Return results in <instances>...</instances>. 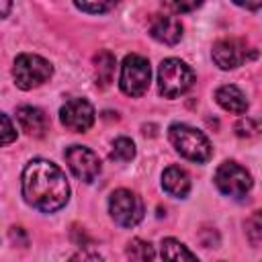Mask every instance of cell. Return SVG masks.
<instances>
[{"mask_svg":"<svg viewBox=\"0 0 262 262\" xmlns=\"http://www.w3.org/2000/svg\"><path fill=\"white\" fill-rule=\"evenodd\" d=\"M23 196L43 213L59 211L70 199V186L59 166L49 160H33L23 170Z\"/></svg>","mask_w":262,"mask_h":262,"instance_id":"1","label":"cell"},{"mask_svg":"<svg viewBox=\"0 0 262 262\" xmlns=\"http://www.w3.org/2000/svg\"><path fill=\"white\" fill-rule=\"evenodd\" d=\"M168 135H170L174 149L182 158L196 162V164H203L211 158V143L199 129L184 125V123H174V125H170Z\"/></svg>","mask_w":262,"mask_h":262,"instance_id":"2","label":"cell"},{"mask_svg":"<svg viewBox=\"0 0 262 262\" xmlns=\"http://www.w3.org/2000/svg\"><path fill=\"white\" fill-rule=\"evenodd\" d=\"M194 82L192 70L176 57H168L158 68V90L164 98H176L184 94Z\"/></svg>","mask_w":262,"mask_h":262,"instance_id":"3","label":"cell"},{"mask_svg":"<svg viewBox=\"0 0 262 262\" xmlns=\"http://www.w3.org/2000/svg\"><path fill=\"white\" fill-rule=\"evenodd\" d=\"M51 72H53L51 63L45 57L35 55V53L18 55L12 66V76L20 90H31V88L41 86L43 82L51 78Z\"/></svg>","mask_w":262,"mask_h":262,"instance_id":"4","label":"cell"},{"mask_svg":"<svg viewBox=\"0 0 262 262\" xmlns=\"http://www.w3.org/2000/svg\"><path fill=\"white\" fill-rule=\"evenodd\" d=\"M151 82V68L149 61L137 53H131L123 59L119 86L127 96H141L147 92Z\"/></svg>","mask_w":262,"mask_h":262,"instance_id":"5","label":"cell"},{"mask_svg":"<svg viewBox=\"0 0 262 262\" xmlns=\"http://www.w3.org/2000/svg\"><path fill=\"white\" fill-rule=\"evenodd\" d=\"M108 213L117 225L133 227L143 219V201L135 192L119 188L108 199Z\"/></svg>","mask_w":262,"mask_h":262,"instance_id":"6","label":"cell"},{"mask_svg":"<svg viewBox=\"0 0 262 262\" xmlns=\"http://www.w3.org/2000/svg\"><path fill=\"white\" fill-rule=\"evenodd\" d=\"M215 186L219 192L239 199L252 188V176L237 162H223L215 172Z\"/></svg>","mask_w":262,"mask_h":262,"instance_id":"7","label":"cell"},{"mask_svg":"<svg viewBox=\"0 0 262 262\" xmlns=\"http://www.w3.org/2000/svg\"><path fill=\"white\" fill-rule=\"evenodd\" d=\"M66 162L72 170V174L82 182H92L100 174V160L98 156L84 147V145H72L66 149Z\"/></svg>","mask_w":262,"mask_h":262,"instance_id":"8","label":"cell"},{"mask_svg":"<svg viewBox=\"0 0 262 262\" xmlns=\"http://www.w3.org/2000/svg\"><path fill=\"white\" fill-rule=\"evenodd\" d=\"M250 47L244 39H235V37H225L219 39L213 45V61L221 68V70H233L237 66H242L248 57H250Z\"/></svg>","mask_w":262,"mask_h":262,"instance_id":"9","label":"cell"},{"mask_svg":"<svg viewBox=\"0 0 262 262\" xmlns=\"http://www.w3.org/2000/svg\"><path fill=\"white\" fill-rule=\"evenodd\" d=\"M59 119L66 129L74 133H84L94 123V106L86 98H72L59 108Z\"/></svg>","mask_w":262,"mask_h":262,"instance_id":"10","label":"cell"},{"mask_svg":"<svg viewBox=\"0 0 262 262\" xmlns=\"http://www.w3.org/2000/svg\"><path fill=\"white\" fill-rule=\"evenodd\" d=\"M149 35L166 45H174L182 39V25L174 14H154L149 20Z\"/></svg>","mask_w":262,"mask_h":262,"instance_id":"11","label":"cell"},{"mask_svg":"<svg viewBox=\"0 0 262 262\" xmlns=\"http://www.w3.org/2000/svg\"><path fill=\"white\" fill-rule=\"evenodd\" d=\"M16 121L20 129L31 137H43L49 129L47 115L37 106H18L16 108Z\"/></svg>","mask_w":262,"mask_h":262,"instance_id":"12","label":"cell"},{"mask_svg":"<svg viewBox=\"0 0 262 262\" xmlns=\"http://www.w3.org/2000/svg\"><path fill=\"white\" fill-rule=\"evenodd\" d=\"M215 100H217V104L221 108H225L229 113H235V115H242V113L248 111V98H246V94L237 86H233V84H225V86L217 88Z\"/></svg>","mask_w":262,"mask_h":262,"instance_id":"13","label":"cell"},{"mask_svg":"<svg viewBox=\"0 0 262 262\" xmlns=\"http://www.w3.org/2000/svg\"><path fill=\"white\" fill-rule=\"evenodd\" d=\"M162 186L168 194H172L176 199H184L190 192V178L182 168L170 166L162 174Z\"/></svg>","mask_w":262,"mask_h":262,"instance_id":"14","label":"cell"},{"mask_svg":"<svg viewBox=\"0 0 262 262\" xmlns=\"http://www.w3.org/2000/svg\"><path fill=\"white\" fill-rule=\"evenodd\" d=\"M162 260L164 262H199L196 256L174 237H166L162 242Z\"/></svg>","mask_w":262,"mask_h":262,"instance_id":"15","label":"cell"},{"mask_svg":"<svg viewBox=\"0 0 262 262\" xmlns=\"http://www.w3.org/2000/svg\"><path fill=\"white\" fill-rule=\"evenodd\" d=\"M94 72H96V84L108 86L115 74V55L111 51H100L94 57Z\"/></svg>","mask_w":262,"mask_h":262,"instance_id":"16","label":"cell"},{"mask_svg":"<svg viewBox=\"0 0 262 262\" xmlns=\"http://www.w3.org/2000/svg\"><path fill=\"white\" fill-rule=\"evenodd\" d=\"M125 254H127L129 262H151L154 256H156V250H154V246L149 242L135 237V239H131L127 244V252Z\"/></svg>","mask_w":262,"mask_h":262,"instance_id":"17","label":"cell"},{"mask_svg":"<svg viewBox=\"0 0 262 262\" xmlns=\"http://www.w3.org/2000/svg\"><path fill=\"white\" fill-rule=\"evenodd\" d=\"M135 156V143L129 137H117L113 141V149H111V158L117 162H129Z\"/></svg>","mask_w":262,"mask_h":262,"instance_id":"18","label":"cell"},{"mask_svg":"<svg viewBox=\"0 0 262 262\" xmlns=\"http://www.w3.org/2000/svg\"><path fill=\"white\" fill-rule=\"evenodd\" d=\"M14 139H16V129H14L12 121L4 113H0V145H8Z\"/></svg>","mask_w":262,"mask_h":262,"instance_id":"19","label":"cell"},{"mask_svg":"<svg viewBox=\"0 0 262 262\" xmlns=\"http://www.w3.org/2000/svg\"><path fill=\"white\" fill-rule=\"evenodd\" d=\"M74 6H76L78 10H82V12L100 14V12H106V10L115 8V2H96V4H88V2H76Z\"/></svg>","mask_w":262,"mask_h":262,"instance_id":"20","label":"cell"},{"mask_svg":"<svg viewBox=\"0 0 262 262\" xmlns=\"http://www.w3.org/2000/svg\"><path fill=\"white\" fill-rule=\"evenodd\" d=\"M246 227H248V235H250V242L256 246L260 242V229H262V221H260V213H256L252 219L246 221Z\"/></svg>","mask_w":262,"mask_h":262,"instance_id":"21","label":"cell"},{"mask_svg":"<svg viewBox=\"0 0 262 262\" xmlns=\"http://www.w3.org/2000/svg\"><path fill=\"white\" fill-rule=\"evenodd\" d=\"M235 131H237L239 137H252V135H256V131H258V123L246 117V119H242V121L235 125Z\"/></svg>","mask_w":262,"mask_h":262,"instance_id":"22","label":"cell"},{"mask_svg":"<svg viewBox=\"0 0 262 262\" xmlns=\"http://www.w3.org/2000/svg\"><path fill=\"white\" fill-rule=\"evenodd\" d=\"M70 262H104V260H102V256H98L92 250H80L70 258Z\"/></svg>","mask_w":262,"mask_h":262,"instance_id":"23","label":"cell"},{"mask_svg":"<svg viewBox=\"0 0 262 262\" xmlns=\"http://www.w3.org/2000/svg\"><path fill=\"white\" fill-rule=\"evenodd\" d=\"M196 6H201V2H190V4H186V2H168L166 4V8H172L176 12H186V10H192Z\"/></svg>","mask_w":262,"mask_h":262,"instance_id":"24","label":"cell"},{"mask_svg":"<svg viewBox=\"0 0 262 262\" xmlns=\"http://www.w3.org/2000/svg\"><path fill=\"white\" fill-rule=\"evenodd\" d=\"M10 8H12V4H10L8 0H0V18L6 16V14L10 12Z\"/></svg>","mask_w":262,"mask_h":262,"instance_id":"25","label":"cell"}]
</instances>
